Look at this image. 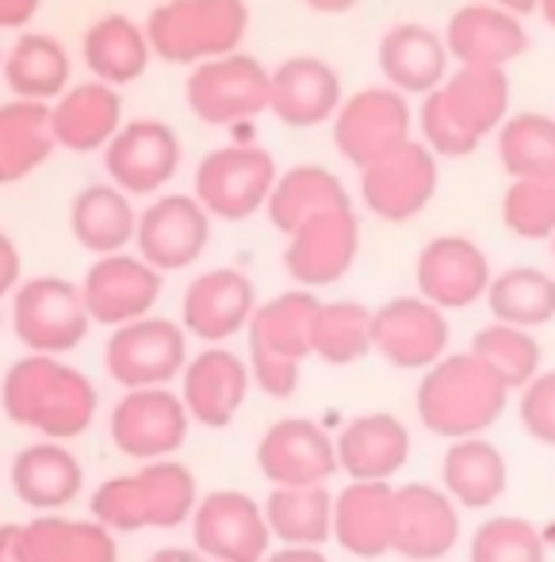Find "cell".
<instances>
[{"mask_svg":"<svg viewBox=\"0 0 555 562\" xmlns=\"http://www.w3.org/2000/svg\"><path fill=\"white\" fill-rule=\"evenodd\" d=\"M69 229L77 245L97 257L123 252L138 234V215L131 207V195L115 184H89L69 203Z\"/></svg>","mask_w":555,"mask_h":562,"instance_id":"d6a6232c","label":"cell"},{"mask_svg":"<svg viewBox=\"0 0 555 562\" xmlns=\"http://www.w3.org/2000/svg\"><path fill=\"white\" fill-rule=\"evenodd\" d=\"M448 46L425 23H395L379 38V69L402 97H430L448 81Z\"/></svg>","mask_w":555,"mask_h":562,"instance_id":"4316f807","label":"cell"},{"mask_svg":"<svg viewBox=\"0 0 555 562\" xmlns=\"http://www.w3.org/2000/svg\"><path fill=\"white\" fill-rule=\"evenodd\" d=\"M414 115L399 89L391 85H376V89H360L345 97V104L333 115V146L341 149L345 161L356 169L371 165L376 157L391 154V149L407 146L414 138Z\"/></svg>","mask_w":555,"mask_h":562,"instance_id":"8fae6325","label":"cell"},{"mask_svg":"<svg viewBox=\"0 0 555 562\" xmlns=\"http://www.w3.org/2000/svg\"><path fill=\"white\" fill-rule=\"evenodd\" d=\"M418 126H422V142L437 157H467V154H475V149H479V138H475V134L448 112L441 89L430 92V97H422V115H418Z\"/></svg>","mask_w":555,"mask_h":562,"instance_id":"bcb514c9","label":"cell"},{"mask_svg":"<svg viewBox=\"0 0 555 562\" xmlns=\"http://www.w3.org/2000/svg\"><path fill=\"white\" fill-rule=\"evenodd\" d=\"M471 562H544V540L525 517H490L471 536Z\"/></svg>","mask_w":555,"mask_h":562,"instance_id":"f6af8a7d","label":"cell"},{"mask_svg":"<svg viewBox=\"0 0 555 562\" xmlns=\"http://www.w3.org/2000/svg\"><path fill=\"white\" fill-rule=\"evenodd\" d=\"M410 459V432L395 414H364L337 437V463L353 482H391Z\"/></svg>","mask_w":555,"mask_h":562,"instance_id":"f1b7e54d","label":"cell"},{"mask_svg":"<svg viewBox=\"0 0 555 562\" xmlns=\"http://www.w3.org/2000/svg\"><path fill=\"white\" fill-rule=\"evenodd\" d=\"M260 562H330V559L319 548H280V551H268Z\"/></svg>","mask_w":555,"mask_h":562,"instance_id":"f907efd6","label":"cell"},{"mask_svg":"<svg viewBox=\"0 0 555 562\" xmlns=\"http://www.w3.org/2000/svg\"><path fill=\"white\" fill-rule=\"evenodd\" d=\"M536 12L544 15V23H548V27H555V0H541V8H536Z\"/></svg>","mask_w":555,"mask_h":562,"instance_id":"9f6ffc18","label":"cell"},{"mask_svg":"<svg viewBox=\"0 0 555 562\" xmlns=\"http://www.w3.org/2000/svg\"><path fill=\"white\" fill-rule=\"evenodd\" d=\"M498 157L510 180L555 177V119L541 112L510 115L498 131Z\"/></svg>","mask_w":555,"mask_h":562,"instance_id":"b9f144b4","label":"cell"},{"mask_svg":"<svg viewBox=\"0 0 555 562\" xmlns=\"http://www.w3.org/2000/svg\"><path fill=\"white\" fill-rule=\"evenodd\" d=\"M518 417L536 445L555 448V371H541L533 383L521 386Z\"/></svg>","mask_w":555,"mask_h":562,"instance_id":"7dc6e473","label":"cell"},{"mask_svg":"<svg viewBox=\"0 0 555 562\" xmlns=\"http://www.w3.org/2000/svg\"><path fill=\"white\" fill-rule=\"evenodd\" d=\"M15 536H20V525H0V562H20Z\"/></svg>","mask_w":555,"mask_h":562,"instance_id":"f5cc1de1","label":"cell"},{"mask_svg":"<svg viewBox=\"0 0 555 562\" xmlns=\"http://www.w3.org/2000/svg\"><path fill=\"white\" fill-rule=\"evenodd\" d=\"M371 352L402 371H425L448 356V318L422 295H399L371 311Z\"/></svg>","mask_w":555,"mask_h":562,"instance_id":"5bb4252c","label":"cell"},{"mask_svg":"<svg viewBox=\"0 0 555 562\" xmlns=\"http://www.w3.org/2000/svg\"><path fill=\"white\" fill-rule=\"evenodd\" d=\"M92 326V314L85 306L81 283H69L62 276H35L20 283L12 299V329L27 352L62 356L74 352Z\"/></svg>","mask_w":555,"mask_h":562,"instance_id":"8992f818","label":"cell"},{"mask_svg":"<svg viewBox=\"0 0 555 562\" xmlns=\"http://www.w3.org/2000/svg\"><path fill=\"white\" fill-rule=\"evenodd\" d=\"M20 562H119L115 532L100 520L38 517L20 525Z\"/></svg>","mask_w":555,"mask_h":562,"instance_id":"f546056e","label":"cell"},{"mask_svg":"<svg viewBox=\"0 0 555 562\" xmlns=\"http://www.w3.org/2000/svg\"><path fill=\"white\" fill-rule=\"evenodd\" d=\"M81 295L92 322L119 329L154 311L162 299V272L131 252H111V257H97V265L85 272Z\"/></svg>","mask_w":555,"mask_h":562,"instance_id":"ffe728a7","label":"cell"},{"mask_svg":"<svg viewBox=\"0 0 555 562\" xmlns=\"http://www.w3.org/2000/svg\"><path fill=\"white\" fill-rule=\"evenodd\" d=\"M51 104L35 100H12L0 104V184L31 177L46 157L54 154Z\"/></svg>","mask_w":555,"mask_h":562,"instance_id":"8d00e7d4","label":"cell"},{"mask_svg":"<svg viewBox=\"0 0 555 562\" xmlns=\"http://www.w3.org/2000/svg\"><path fill=\"white\" fill-rule=\"evenodd\" d=\"M356 252H360V218L353 207L322 211L288 234L284 268L299 288L314 291L348 276Z\"/></svg>","mask_w":555,"mask_h":562,"instance_id":"9a60e30c","label":"cell"},{"mask_svg":"<svg viewBox=\"0 0 555 562\" xmlns=\"http://www.w3.org/2000/svg\"><path fill=\"white\" fill-rule=\"evenodd\" d=\"M276 161L260 146H222L211 149L196 169V200L211 218L242 223L268 207L276 188Z\"/></svg>","mask_w":555,"mask_h":562,"instance_id":"52a82bcc","label":"cell"},{"mask_svg":"<svg viewBox=\"0 0 555 562\" xmlns=\"http://www.w3.org/2000/svg\"><path fill=\"white\" fill-rule=\"evenodd\" d=\"M249 379L253 371L242 356L219 345L203 348L180 371V398L188 406V417L208 425V429H226L249 394Z\"/></svg>","mask_w":555,"mask_h":562,"instance_id":"603a6c76","label":"cell"},{"mask_svg":"<svg viewBox=\"0 0 555 562\" xmlns=\"http://www.w3.org/2000/svg\"><path fill=\"white\" fill-rule=\"evenodd\" d=\"M487 4H498V8H506V12H513V15H529V12H536V8H541V0H487Z\"/></svg>","mask_w":555,"mask_h":562,"instance_id":"11a10c76","label":"cell"},{"mask_svg":"<svg viewBox=\"0 0 555 562\" xmlns=\"http://www.w3.org/2000/svg\"><path fill=\"white\" fill-rule=\"evenodd\" d=\"M192 540L196 551L211 562H260L268 555V528L265 505H257L242 490H215L200 497L192 513Z\"/></svg>","mask_w":555,"mask_h":562,"instance_id":"4fadbf2b","label":"cell"},{"mask_svg":"<svg viewBox=\"0 0 555 562\" xmlns=\"http://www.w3.org/2000/svg\"><path fill=\"white\" fill-rule=\"evenodd\" d=\"M257 467L273 486H326L341 471L337 437L307 417H284L260 437Z\"/></svg>","mask_w":555,"mask_h":562,"instance_id":"d6986e66","label":"cell"},{"mask_svg":"<svg viewBox=\"0 0 555 562\" xmlns=\"http://www.w3.org/2000/svg\"><path fill=\"white\" fill-rule=\"evenodd\" d=\"M253 314H257V291L249 276L237 268H215L188 283L185 303H180V326L208 345H222L249 329Z\"/></svg>","mask_w":555,"mask_h":562,"instance_id":"44dd1931","label":"cell"},{"mask_svg":"<svg viewBox=\"0 0 555 562\" xmlns=\"http://www.w3.org/2000/svg\"><path fill=\"white\" fill-rule=\"evenodd\" d=\"M188 406L169 386H142L126 391L111 409V445L126 459L157 463L188 440Z\"/></svg>","mask_w":555,"mask_h":562,"instance_id":"7c38bea8","label":"cell"},{"mask_svg":"<svg viewBox=\"0 0 555 562\" xmlns=\"http://www.w3.org/2000/svg\"><path fill=\"white\" fill-rule=\"evenodd\" d=\"M333 540L356 559H384L395 551V486L348 482L333 494Z\"/></svg>","mask_w":555,"mask_h":562,"instance_id":"484cf974","label":"cell"},{"mask_svg":"<svg viewBox=\"0 0 555 562\" xmlns=\"http://www.w3.org/2000/svg\"><path fill=\"white\" fill-rule=\"evenodd\" d=\"M268 92H273V74L242 50L192 66L185 85L192 115L211 126L245 123V119L268 112Z\"/></svg>","mask_w":555,"mask_h":562,"instance_id":"ba28073f","label":"cell"},{"mask_svg":"<svg viewBox=\"0 0 555 562\" xmlns=\"http://www.w3.org/2000/svg\"><path fill=\"white\" fill-rule=\"evenodd\" d=\"M487 306L495 322H506V326H548L555 318V280L541 268H506L490 283Z\"/></svg>","mask_w":555,"mask_h":562,"instance_id":"ab89813d","label":"cell"},{"mask_svg":"<svg viewBox=\"0 0 555 562\" xmlns=\"http://www.w3.org/2000/svg\"><path fill=\"white\" fill-rule=\"evenodd\" d=\"M441 97L448 104V112L479 142L490 131H502V123L510 119V77H506V69L459 66L441 85Z\"/></svg>","mask_w":555,"mask_h":562,"instance_id":"d590c367","label":"cell"},{"mask_svg":"<svg viewBox=\"0 0 555 562\" xmlns=\"http://www.w3.org/2000/svg\"><path fill=\"white\" fill-rule=\"evenodd\" d=\"M249 31L245 0H165L146 20L154 54L173 66H203L226 58Z\"/></svg>","mask_w":555,"mask_h":562,"instance_id":"5b68a950","label":"cell"},{"mask_svg":"<svg viewBox=\"0 0 555 562\" xmlns=\"http://www.w3.org/2000/svg\"><path fill=\"white\" fill-rule=\"evenodd\" d=\"M81 486L85 471L62 440H38V445H27L12 459V490L31 509H62L81 494Z\"/></svg>","mask_w":555,"mask_h":562,"instance_id":"4dcf8cb0","label":"cell"},{"mask_svg":"<svg viewBox=\"0 0 555 562\" xmlns=\"http://www.w3.org/2000/svg\"><path fill=\"white\" fill-rule=\"evenodd\" d=\"M337 207H353V195L341 184L337 172L322 169V165H296V169L276 177V188L268 195L265 211H268V223L280 229V234H291L307 218Z\"/></svg>","mask_w":555,"mask_h":562,"instance_id":"836d02e7","label":"cell"},{"mask_svg":"<svg viewBox=\"0 0 555 562\" xmlns=\"http://www.w3.org/2000/svg\"><path fill=\"white\" fill-rule=\"evenodd\" d=\"M311 348L322 363L330 368H345L371 352V311L353 299H337V303H322L314 314Z\"/></svg>","mask_w":555,"mask_h":562,"instance_id":"60d3db41","label":"cell"},{"mask_svg":"<svg viewBox=\"0 0 555 562\" xmlns=\"http://www.w3.org/2000/svg\"><path fill=\"white\" fill-rule=\"evenodd\" d=\"M502 223L513 237L552 241L555 237V177L510 180L502 195Z\"/></svg>","mask_w":555,"mask_h":562,"instance_id":"ee69618b","label":"cell"},{"mask_svg":"<svg viewBox=\"0 0 555 562\" xmlns=\"http://www.w3.org/2000/svg\"><path fill=\"white\" fill-rule=\"evenodd\" d=\"M311 12H322V15H341L348 8H356V0H303Z\"/></svg>","mask_w":555,"mask_h":562,"instance_id":"db71d44e","label":"cell"},{"mask_svg":"<svg viewBox=\"0 0 555 562\" xmlns=\"http://www.w3.org/2000/svg\"><path fill=\"white\" fill-rule=\"evenodd\" d=\"M85 66L92 69V77L104 85H131L146 74L154 46L146 38V27H138L126 15H104L97 20L81 38Z\"/></svg>","mask_w":555,"mask_h":562,"instance_id":"e575fe53","label":"cell"},{"mask_svg":"<svg viewBox=\"0 0 555 562\" xmlns=\"http://www.w3.org/2000/svg\"><path fill=\"white\" fill-rule=\"evenodd\" d=\"M471 352L479 356L487 368H495L506 379L510 391H521L541 375V345H536L533 329L506 326V322H490L471 337Z\"/></svg>","mask_w":555,"mask_h":562,"instance_id":"7bdbcfd3","label":"cell"},{"mask_svg":"<svg viewBox=\"0 0 555 562\" xmlns=\"http://www.w3.org/2000/svg\"><path fill=\"white\" fill-rule=\"evenodd\" d=\"M200 505L196 474L177 459H157L134 474H119L97 486L92 517L111 532H142V528H177L192 520Z\"/></svg>","mask_w":555,"mask_h":562,"instance_id":"3957f363","label":"cell"},{"mask_svg":"<svg viewBox=\"0 0 555 562\" xmlns=\"http://www.w3.org/2000/svg\"><path fill=\"white\" fill-rule=\"evenodd\" d=\"M104 368L126 391L165 386L188 368V329L169 318H154V314L126 322L108 337Z\"/></svg>","mask_w":555,"mask_h":562,"instance_id":"9c48e42d","label":"cell"},{"mask_svg":"<svg viewBox=\"0 0 555 562\" xmlns=\"http://www.w3.org/2000/svg\"><path fill=\"white\" fill-rule=\"evenodd\" d=\"M15 288H20V249H15L12 237L0 229V299Z\"/></svg>","mask_w":555,"mask_h":562,"instance_id":"c3c4849f","label":"cell"},{"mask_svg":"<svg viewBox=\"0 0 555 562\" xmlns=\"http://www.w3.org/2000/svg\"><path fill=\"white\" fill-rule=\"evenodd\" d=\"M441 486L448 497L464 509H487L510 486L506 456L490 445L487 437H464L452 440L441 459Z\"/></svg>","mask_w":555,"mask_h":562,"instance_id":"1f68e13d","label":"cell"},{"mask_svg":"<svg viewBox=\"0 0 555 562\" xmlns=\"http://www.w3.org/2000/svg\"><path fill=\"white\" fill-rule=\"evenodd\" d=\"M0 402L4 414L23 429H35L46 440H74L97 417V386L89 375L58 356H23L8 368L0 383Z\"/></svg>","mask_w":555,"mask_h":562,"instance_id":"6da1fadb","label":"cell"},{"mask_svg":"<svg viewBox=\"0 0 555 562\" xmlns=\"http://www.w3.org/2000/svg\"><path fill=\"white\" fill-rule=\"evenodd\" d=\"M444 46L459 66H495L506 69L529 50V31L521 15L498 4H464L444 27Z\"/></svg>","mask_w":555,"mask_h":562,"instance_id":"d4e9b609","label":"cell"},{"mask_svg":"<svg viewBox=\"0 0 555 562\" xmlns=\"http://www.w3.org/2000/svg\"><path fill=\"white\" fill-rule=\"evenodd\" d=\"M265 517L284 548H319L333 536V494L326 486H273Z\"/></svg>","mask_w":555,"mask_h":562,"instance_id":"f35d334b","label":"cell"},{"mask_svg":"<svg viewBox=\"0 0 555 562\" xmlns=\"http://www.w3.org/2000/svg\"><path fill=\"white\" fill-rule=\"evenodd\" d=\"M146 562H211V559L200 555L196 548H162V551H154Z\"/></svg>","mask_w":555,"mask_h":562,"instance_id":"816d5d0a","label":"cell"},{"mask_svg":"<svg viewBox=\"0 0 555 562\" xmlns=\"http://www.w3.org/2000/svg\"><path fill=\"white\" fill-rule=\"evenodd\" d=\"M418 295L430 299L433 306L448 311H467L479 299H487L495 272H490V260L471 237L459 234H441L418 252L414 265Z\"/></svg>","mask_w":555,"mask_h":562,"instance_id":"2e32d148","label":"cell"},{"mask_svg":"<svg viewBox=\"0 0 555 562\" xmlns=\"http://www.w3.org/2000/svg\"><path fill=\"white\" fill-rule=\"evenodd\" d=\"M459 540V513L444 486L410 482L395 490V555L441 562Z\"/></svg>","mask_w":555,"mask_h":562,"instance_id":"7402d4cb","label":"cell"},{"mask_svg":"<svg viewBox=\"0 0 555 562\" xmlns=\"http://www.w3.org/2000/svg\"><path fill=\"white\" fill-rule=\"evenodd\" d=\"M552 257H555V237H552Z\"/></svg>","mask_w":555,"mask_h":562,"instance_id":"6f0895ef","label":"cell"},{"mask_svg":"<svg viewBox=\"0 0 555 562\" xmlns=\"http://www.w3.org/2000/svg\"><path fill=\"white\" fill-rule=\"evenodd\" d=\"M38 12V0H0V31L23 27Z\"/></svg>","mask_w":555,"mask_h":562,"instance_id":"681fc988","label":"cell"},{"mask_svg":"<svg viewBox=\"0 0 555 562\" xmlns=\"http://www.w3.org/2000/svg\"><path fill=\"white\" fill-rule=\"evenodd\" d=\"M211 241V215L196 195H157L138 215V257L157 272H180L196 265Z\"/></svg>","mask_w":555,"mask_h":562,"instance_id":"ac0fdd59","label":"cell"},{"mask_svg":"<svg viewBox=\"0 0 555 562\" xmlns=\"http://www.w3.org/2000/svg\"><path fill=\"white\" fill-rule=\"evenodd\" d=\"M433 195H437V154L418 138L360 169V200L384 223H410L430 207Z\"/></svg>","mask_w":555,"mask_h":562,"instance_id":"30bf717a","label":"cell"},{"mask_svg":"<svg viewBox=\"0 0 555 562\" xmlns=\"http://www.w3.org/2000/svg\"><path fill=\"white\" fill-rule=\"evenodd\" d=\"M510 394L506 379L467 348V352L441 356L433 368H425L414 402L418 417L433 437L464 440L482 437L506 414Z\"/></svg>","mask_w":555,"mask_h":562,"instance_id":"7a4b0ae2","label":"cell"},{"mask_svg":"<svg viewBox=\"0 0 555 562\" xmlns=\"http://www.w3.org/2000/svg\"><path fill=\"white\" fill-rule=\"evenodd\" d=\"M341 104H345V92H341V77L330 61L299 54V58H288L273 69L268 112L284 126L311 131V126L330 123Z\"/></svg>","mask_w":555,"mask_h":562,"instance_id":"cb8c5ba5","label":"cell"},{"mask_svg":"<svg viewBox=\"0 0 555 562\" xmlns=\"http://www.w3.org/2000/svg\"><path fill=\"white\" fill-rule=\"evenodd\" d=\"M69 54L54 35H20L4 58V85L15 100L51 104L69 89Z\"/></svg>","mask_w":555,"mask_h":562,"instance_id":"74e56055","label":"cell"},{"mask_svg":"<svg viewBox=\"0 0 555 562\" xmlns=\"http://www.w3.org/2000/svg\"><path fill=\"white\" fill-rule=\"evenodd\" d=\"M319 299L307 288H291L284 295L268 299L257 306L249 322V371L253 383L268 394V398H291L299 391V368L311 348L314 314H319Z\"/></svg>","mask_w":555,"mask_h":562,"instance_id":"277c9868","label":"cell"},{"mask_svg":"<svg viewBox=\"0 0 555 562\" xmlns=\"http://www.w3.org/2000/svg\"><path fill=\"white\" fill-rule=\"evenodd\" d=\"M51 126L62 149H74V154L108 149V142L123 126V100H119L115 85H74L51 104Z\"/></svg>","mask_w":555,"mask_h":562,"instance_id":"83f0119b","label":"cell"},{"mask_svg":"<svg viewBox=\"0 0 555 562\" xmlns=\"http://www.w3.org/2000/svg\"><path fill=\"white\" fill-rule=\"evenodd\" d=\"M104 169L111 184L126 195H154L177 177L180 138L162 119H134L123 123L104 149Z\"/></svg>","mask_w":555,"mask_h":562,"instance_id":"e0dca14e","label":"cell"}]
</instances>
